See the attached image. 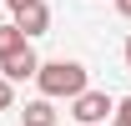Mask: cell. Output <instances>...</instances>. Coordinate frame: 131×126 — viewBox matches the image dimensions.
<instances>
[{
  "mask_svg": "<svg viewBox=\"0 0 131 126\" xmlns=\"http://www.w3.org/2000/svg\"><path fill=\"white\" fill-rule=\"evenodd\" d=\"M35 66H40V56H35V50H30V40H25L20 50H10V56L0 61V76L10 81V86H15V81H35Z\"/></svg>",
  "mask_w": 131,
  "mask_h": 126,
  "instance_id": "obj_3",
  "label": "cell"
},
{
  "mask_svg": "<svg viewBox=\"0 0 131 126\" xmlns=\"http://www.w3.org/2000/svg\"><path fill=\"white\" fill-rule=\"evenodd\" d=\"M20 46H25V30H20L15 20H5V25H0V61H5L10 50H20Z\"/></svg>",
  "mask_w": 131,
  "mask_h": 126,
  "instance_id": "obj_6",
  "label": "cell"
},
{
  "mask_svg": "<svg viewBox=\"0 0 131 126\" xmlns=\"http://www.w3.org/2000/svg\"><path fill=\"white\" fill-rule=\"evenodd\" d=\"M116 111H121V116H131V96H126V101H116Z\"/></svg>",
  "mask_w": 131,
  "mask_h": 126,
  "instance_id": "obj_10",
  "label": "cell"
},
{
  "mask_svg": "<svg viewBox=\"0 0 131 126\" xmlns=\"http://www.w3.org/2000/svg\"><path fill=\"white\" fill-rule=\"evenodd\" d=\"M20 116H25V126H56V121H61V111H56V101H50V96L25 101V111H20Z\"/></svg>",
  "mask_w": 131,
  "mask_h": 126,
  "instance_id": "obj_5",
  "label": "cell"
},
{
  "mask_svg": "<svg viewBox=\"0 0 131 126\" xmlns=\"http://www.w3.org/2000/svg\"><path fill=\"white\" fill-rule=\"evenodd\" d=\"M5 5H10V15H15V10H20V5H30V0H5Z\"/></svg>",
  "mask_w": 131,
  "mask_h": 126,
  "instance_id": "obj_11",
  "label": "cell"
},
{
  "mask_svg": "<svg viewBox=\"0 0 131 126\" xmlns=\"http://www.w3.org/2000/svg\"><path fill=\"white\" fill-rule=\"evenodd\" d=\"M111 126H131V116H121V111H111Z\"/></svg>",
  "mask_w": 131,
  "mask_h": 126,
  "instance_id": "obj_9",
  "label": "cell"
},
{
  "mask_svg": "<svg viewBox=\"0 0 131 126\" xmlns=\"http://www.w3.org/2000/svg\"><path fill=\"white\" fill-rule=\"evenodd\" d=\"M116 15H126V20H131V0H116Z\"/></svg>",
  "mask_w": 131,
  "mask_h": 126,
  "instance_id": "obj_8",
  "label": "cell"
},
{
  "mask_svg": "<svg viewBox=\"0 0 131 126\" xmlns=\"http://www.w3.org/2000/svg\"><path fill=\"white\" fill-rule=\"evenodd\" d=\"M10 106H15V86L0 76V111H10Z\"/></svg>",
  "mask_w": 131,
  "mask_h": 126,
  "instance_id": "obj_7",
  "label": "cell"
},
{
  "mask_svg": "<svg viewBox=\"0 0 131 126\" xmlns=\"http://www.w3.org/2000/svg\"><path fill=\"white\" fill-rule=\"evenodd\" d=\"M126 71H131V35H126Z\"/></svg>",
  "mask_w": 131,
  "mask_h": 126,
  "instance_id": "obj_12",
  "label": "cell"
},
{
  "mask_svg": "<svg viewBox=\"0 0 131 126\" xmlns=\"http://www.w3.org/2000/svg\"><path fill=\"white\" fill-rule=\"evenodd\" d=\"M35 86H40V96H50V101H71V96L86 91V66L81 61H40L35 66Z\"/></svg>",
  "mask_w": 131,
  "mask_h": 126,
  "instance_id": "obj_1",
  "label": "cell"
},
{
  "mask_svg": "<svg viewBox=\"0 0 131 126\" xmlns=\"http://www.w3.org/2000/svg\"><path fill=\"white\" fill-rule=\"evenodd\" d=\"M10 20L25 30V40H35V35H46V30H50V5H46V0H30V5H20Z\"/></svg>",
  "mask_w": 131,
  "mask_h": 126,
  "instance_id": "obj_4",
  "label": "cell"
},
{
  "mask_svg": "<svg viewBox=\"0 0 131 126\" xmlns=\"http://www.w3.org/2000/svg\"><path fill=\"white\" fill-rule=\"evenodd\" d=\"M111 111H116V101H111L106 91H91V86H86L81 96H71V116H76L81 126H106Z\"/></svg>",
  "mask_w": 131,
  "mask_h": 126,
  "instance_id": "obj_2",
  "label": "cell"
}]
</instances>
